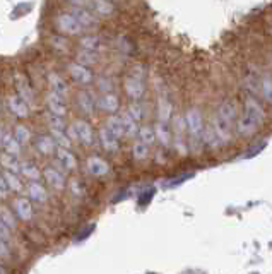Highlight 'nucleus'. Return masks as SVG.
Here are the masks:
<instances>
[{"label":"nucleus","instance_id":"f257e3e1","mask_svg":"<svg viewBox=\"0 0 272 274\" xmlns=\"http://www.w3.org/2000/svg\"><path fill=\"white\" fill-rule=\"evenodd\" d=\"M185 123H186V132H188L190 146L193 151H199L202 144V136H204V118L199 108H188L185 113Z\"/></svg>","mask_w":272,"mask_h":274},{"label":"nucleus","instance_id":"f03ea898","mask_svg":"<svg viewBox=\"0 0 272 274\" xmlns=\"http://www.w3.org/2000/svg\"><path fill=\"white\" fill-rule=\"evenodd\" d=\"M69 137L76 139V141L83 142L86 146L92 144V139H94V134H92V129L88 122L84 120H76L69 127Z\"/></svg>","mask_w":272,"mask_h":274},{"label":"nucleus","instance_id":"7ed1b4c3","mask_svg":"<svg viewBox=\"0 0 272 274\" xmlns=\"http://www.w3.org/2000/svg\"><path fill=\"white\" fill-rule=\"evenodd\" d=\"M57 26H58V31H62V34H71V36L79 34L81 31L84 29L83 26H81V22L77 21L71 12H65V14L58 15Z\"/></svg>","mask_w":272,"mask_h":274},{"label":"nucleus","instance_id":"20e7f679","mask_svg":"<svg viewBox=\"0 0 272 274\" xmlns=\"http://www.w3.org/2000/svg\"><path fill=\"white\" fill-rule=\"evenodd\" d=\"M216 115L223 118V120H226L228 123H231V125H235L238 122V106H236V103L233 99H224L217 108Z\"/></svg>","mask_w":272,"mask_h":274},{"label":"nucleus","instance_id":"39448f33","mask_svg":"<svg viewBox=\"0 0 272 274\" xmlns=\"http://www.w3.org/2000/svg\"><path fill=\"white\" fill-rule=\"evenodd\" d=\"M243 113L248 115L250 118H254V120L257 122L259 125H262L264 120H266V111H264L262 105H260V103L255 98H252V96H248V98L245 99Z\"/></svg>","mask_w":272,"mask_h":274},{"label":"nucleus","instance_id":"423d86ee","mask_svg":"<svg viewBox=\"0 0 272 274\" xmlns=\"http://www.w3.org/2000/svg\"><path fill=\"white\" fill-rule=\"evenodd\" d=\"M46 105H48V111L50 113H55L58 117H65L67 113V103H65V98L58 96L57 92L50 91L46 94Z\"/></svg>","mask_w":272,"mask_h":274},{"label":"nucleus","instance_id":"0eeeda50","mask_svg":"<svg viewBox=\"0 0 272 274\" xmlns=\"http://www.w3.org/2000/svg\"><path fill=\"white\" fill-rule=\"evenodd\" d=\"M123 90H125L127 96H129L130 99L142 98V94H144L142 79H137V77H134V76L125 77V81H123Z\"/></svg>","mask_w":272,"mask_h":274},{"label":"nucleus","instance_id":"6e6552de","mask_svg":"<svg viewBox=\"0 0 272 274\" xmlns=\"http://www.w3.org/2000/svg\"><path fill=\"white\" fill-rule=\"evenodd\" d=\"M185 132H186V123H185V117L181 115H177L175 117V146H177L178 153L185 154L186 148H185Z\"/></svg>","mask_w":272,"mask_h":274},{"label":"nucleus","instance_id":"1a4fd4ad","mask_svg":"<svg viewBox=\"0 0 272 274\" xmlns=\"http://www.w3.org/2000/svg\"><path fill=\"white\" fill-rule=\"evenodd\" d=\"M7 105H9V110L12 111L15 117L26 118L29 115V105L19 94H10L7 98Z\"/></svg>","mask_w":272,"mask_h":274},{"label":"nucleus","instance_id":"9d476101","mask_svg":"<svg viewBox=\"0 0 272 274\" xmlns=\"http://www.w3.org/2000/svg\"><path fill=\"white\" fill-rule=\"evenodd\" d=\"M71 14L81 22V26H83L84 29H86V28H94V26L98 24V17H94V14L89 12L86 7H72Z\"/></svg>","mask_w":272,"mask_h":274},{"label":"nucleus","instance_id":"9b49d317","mask_svg":"<svg viewBox=\"0 0 272 274\" xmlns=\"http://www.w3.org/2000/svg\"><path fill=\"white\" fill-rule=\"evenodd\" d=\"M259 123L254 120V118H250L248 115H242V117H238V122H236V130H238L240 136L243 137H250L254 136L255 132L259 130Z\"/></svg>","mask_w":272,"mask_h":274},{"label":"nucleus","instance_id":"f8f14e48","mask_svg":"<svg viewBox=\"0 0 272 274\" xmlns=\"http://www.w3.org/2000/svg\"><path fill=\"white\" fill-rule=\"evenodd\" d=\"M69 72H71V76L81 84H89L92 81L91 71H89L86 65H81V64H77V62L69 65Z\"/></svg>","mask_w":272,"mask_h":274},{"label":"nucleus","instance_id":"ddd939ff","mask_svg":"<svg viewBox=\"0 0 272 274\" xmlns=\"http://www.w3.org/2000/svg\"><path fill=\"white\" fill-rule=\"evenodd\" d=\"M88 172L91 173L92 177H104L108 172H110V167L104 160H101L98 156H91L86 163Z\"/></svg>","mask_w":272,"mask_h":274},{"label":"nucleus","instance_id":"4468645a","mask_svg":"<svg viewBox=\"0 0 272 274\" xmlns=\"http://www.w3.org/2000/svg\"><path fill=\"white\" fill-rule=\"evenodd\" d=\"M43 175H45L46 182L52 185L53 188H57V190L64 188V185H65V177H64V173H62L60 170H57V168H53V167H48V168H45Z\"/></svg>","mask_w":272,"mask_h":274},{"label":"nucleus","instance_id":"2eb2a0df","mask_svg":"<svg viewBox=\"0 0 272 274\" xmlns=\"http://www.w3.org/2000/svg\"><path fill=\"white\" fill-rule=\"evenodd\" d=\"M99 141H101V146H103L106 151L113 153L118 149V137H116L108 127H103V129L99 130Z\"/></svg>","mask_w":272,"mask_h":274},{"label":"nucleus","instance_id":"dca6fc26","mask_svg":"<svg viewBox=\"0 0 272 274\" xmlns=\"http://www.w3.org/2000/svg\"><path fill=\"white\" fill-rule=\"evenodd\" d=\"M96 105H98L103 111L115 113V111L118 110L120 103H118V98H116L115 94H111V92H103V94L98 98V101H96Z\"/></svg>","mask_w":272,"mask_h":274},{"label":"nucleus","instance_id":"f3484780","mask_svg":"<svg viewBox=\"0 0 272 274\" xmlns=\"http://www.w3.org/2000/svg\"><path fill=\"white\" fill-rule=\"evenodd\" d=\"M48 83H50V90H52L53 92H57L58 96L65 98V96L69 94L67 83H65V81L62 79V77L58 74H55V72H50V74H48Z\"/></svg>","mask_w":272,"mask_h":274},{"label":"nucleus","instance_id":"a211bd4d","mask_svg":"<svg viewBox=\"0 0 272 274\" xmlns=\"http://www.w3.org/2000/svg\"><path fill=\"white\" fill-rule=\"evenodd\" d=\"M14 211H15V214H17L21 219H24V221H28V219H31V216H33L31 202L24 197H19L14 200Z\"/></svg>","mask_w":272,"mask_h":274},{"label":"nucleus","instance_id":"6ab92c4d","mask_svg":"<svg viewBox=\"0 0 272 274\" xmlns=\"http://www.w3.org/2000/svg\"><path fill=\"white\" fill-rule=\"evenodd\" d=\"M15 81H17V84H15V88H17V94L21 96L28 105H31V103L34 101V94H33L31 86L28 84V81L22 79V76H15Z\"/></svg>","mask_w":272,"mask_h":274},{"label":"nucleus","instance_id":"aec40b11","mask_svg":"<svg viewBox=\"0 0 272 274\" xmlns=\"http://www.w3.org/2000/svg\"><path fill=\"white\" fill-rule=\"evenodd\" d=\"M36 149L41 154H53L58 149L57 142L50 136H40L36 139Z\"/></svg>","mask_w":272,"mask_h":274},{"label":"nucleus","instance_id":"412c9836","mask_svg":"<svg viewBox=\"0 0 272 274\" xmlns=\"http://www.w3.org/2000/svg\"><path fill=\"white\" fill-rule=\"evenodd\" d=\"M170 117H172V103L166 96H159L158 99V122L168 123Z\"/></svg>","mask_w":272,"mask_h":274},{"label":"nucleus","instance_id":"4be33fe9","mask_svg":"<svg viewBox=\"0 0 272 274\" xmlns=\"http://www.w3.org/2000/svg\"><path fill=\"white\" fill-rule=\"evenodd\" d=\"M57 158H58V163L62 165L65 170H74L77 165L76 158H74V154L69 151V149L65 148H58L57 149Z\"/></svg>","mask_w":272,"mask_h":274},{"label":"nucleus","instance_id":"5701e85b","mask_svg":"<svg viewBox=\"0 0 272 274\" xmlns=\"http://www.w3.org/2000/svg\"><path fill=\"white\" fill-rule=\"evenodd\" d=\"M77 103H79V108L84 111L86 115H92V111H94V99H92L91 92L88 91H81L79 96H77Z\"/></svg>","mask_w":272,"mask_h":274},{"label":"nucleus","instance_id":"b1692460","mask_svg":"<svg viewBox=\"0 0 272 274\" xmlns=\"http://www.w3.org/2000/svg\"><path fill=\"white\" fill-rule=\"evenodd\" d=\"M154 130H156V137H158L159 144L165 146V148H168L170 142H172V132H170L168 123H165V122H158V123H156V127H154Z\"/></svg>","mask_w":272,"mask_h":274},{"label":"nucleus","instance_id":"393cba45","mask_svg":"<svg viewBox=\"0 0 272 274\" xmlns=\"http://www.w3.org/2000/svg\"><path fill=\"white\" fill-rule=\"evenodd\" d=\"M28 194H29V197L33 200H36V202H45L46 200V190L38 180H34V182H31L28 185Z\"/></svg>","mask_w":272,"mask_h":274},{"label":"nucleus","instance_id":"a878e982","mask_svg":"<svg viewBox=\"0 0 272 274\" xmlns=\"http://www.w3.org/2000/svg\"><path fill=\"white\" fill-rule=\"evenodd\" d=\"M0 165H2L7 172H14V173L21 172V163H19L17 156H14V154L3 153L2 156H0Z\"/></svg>","mask_w":272,"mask_h":274},{"label":"nucleus","instance_id":"bb28decb","mask_svg":"<svg viewBox=\"0 0 272 274\" xmlns=\"http://www.w3.org/2000/svg\"><path fill=\"white\" fill-rule=\"evenodd\" d=\"M0 142H2L5 153L14 154V156H19V153H21V144H19V141L12 136V134H5Z\"/></svg>","mask_w":272,"mask_h":274},{"label":"nucleus","instance_id":"cd10ccee","mask_svg":"<svg viewBox=\"0 0 272 274\" xmlns=\"http://www.w3.org/2000/svg\"><path fill=\"white\" fill-rule=\"evenodd\" d=\"M202 142H204L205 146H209V148H212V149H216V148H219L223 142L219 141V137H217V134H216V130L212 129V125H207L204 129V136H202Z\"/></svg>","mask_w":272,"mask_h":274},{"label":"nucleus","instance_id":"c85d7f7f","mask_svg":"<svg viewBox=\"0 0 272 274\" xmlns=\"http://www.w3.org/2000/svg\"><path fill=\"white\" fill-rule=\"evenodd\" d=\"M91 9L99 15H110L113 12V3L110 0H91Z\"/></svg>","mask_w":272,"mask_h":274},{"label":"nucleus","instance_id":"c756f323","mask_svg":"<svg viewBox=\"0 0 272 274\" xmlns=\"http://www.w3.org/2000/svg\"><path fill=\"white\" fill-rule=\"evenodd\" d=\"M139 141H142L144 144H147V146H153L154 142L158 141L154 127H151V125L141 127V129H139Z\"/></svg>","mask_w":272,"mask_h":274},{"label":"nucleus","instance_id":"7c9ffc66","mask_svg":"<svg viewBox=\"0 0 272 274\" xmlns=\"http://www.w3.org/2000/svg\"><path fill=\"white\" fill-rule=\"evenodd\" d=\"M106 127L115 134L116 137H123L125 136V129H123V122H122V117H116V115H111L110 118L106 120Z\"/></svg>","mask_w":272,"mask_h":274},{"label":"nucleus","instance_id":"2f4dec72","mask_svg":"<svg viewBox=\"0 0 272 274\" xmlns=\"http://www.w3.org/2000/svg\"><path fill=\"white\" fill-rule=\"evenodd\" d=\"M260 92H262L264 99L272 105V76L264 74L260 79Z\"/></svg>","mask_w":272,"mask_h":274},{"label":"nucleus","instance_id":"473e14b6","mask_svg":"<svg viewBox=\"0 0 272 274\" xmlns=\"http://www.w3.org/2000/svg\"><path fill=\"white\" fill-rule=\"evenodd\" d=\"M122 122H123V129H125L127 137H134L135 134H139V127H137L139 122H135L127 111L122 115Z\"/></svg>","mask_w":272,"mask_h":274},{"label":"nucleus","instance_id":"72a5a7b5","mask_svg":"<svg viewBox=\"0 0 272 274\" xmlns=\"http://www.w3.org/2000/svg\"><path fill=\"white\" fill-rule=\"evenodd\" d=\"M81 48L83 50H89V52H98L101 48V41L98 36H94V34H91V36H84L81 38Z\"/></svg>","mask_w":272,"mask_h":274},{"label":"nucleus","instance_id":"f704fd0d","mask_svg":"<svg viewBox=\"0 0 272 274\" xmlns=\"http://www.w3.org/2000/svg\"><path fill=\"white\" fill-rule=\"evenodd\" d=\"M96 60H98V55H96V52H89V50H83L81 48V52L77 53V64L81 65H92L96 64Z\"/></svg>","mask_w":272,"mask_h":274},{"label":"nucleus","instance_id":"c9c22d12","mask_svg":"<svg viewBox=\"0 0 272 274\" xmlns=\"http://www.w3.org/2000/svg\"><path fill=\"white\" fill-rule=\"evenodd\" d=\"M132 154H134V158L137 161L146 160V158L149 156V146L144 144L142 141H137L134 146H132Z\"/></svg>","mask_w":272,"mask_h":274},{"label":"nucleus","instance_id":"e433bc0d","mask_svg":"<svg viewBox=\"0 0 272 274\" xmlns=\"http://www.w3.org/2000/svg\"><path fill=\"white\" fill-rule=\"evenodd\" d=\"M19 173H22V177H26V179H29L31 182H34V180H38L40 179V170H38L34 165H31V163H21V172Z\"/></svg>","mask_w":272,"mask_h":274},{"label":"nucleus","instance_id":"4c0bfd02","mask_svg":"<svg viewBox=\"0 0 272 274\" xmlns=\"http://www.w3.org/2000/svg\"><path fill=\"white\" fill-rule=\"evenodd\" d=\"M3 179H5V182L7 185H9V188L12 192H19V190H22V183H21V180H19V177L15 175L14 172H3Z\"/></svg>","mask_w":272,"mask_h":274},{"label":"nucleus","instance_id":"58836bf2","mask_svg":"<svg viewBox=\"0 0 272 274\" xmlns=\"http://www.w3.org/2000/svg\"><path fill=\"white\" fill-rule=\"evenodd\" d=\"M52 137L53 141L57 142L58 148H65V149L71 148V137L65 134V130H52Z\"/></svg>","mask_w":272,"mask_h":274},{"label":"nucleus","instance_id":"ea45409f","mask_svg":"<svg viewBox=\"0 0 272 274\" xmlns=\"http://www.w3.org/2000/svg\"><path fill=\"white\" fill-rule=\"evenodd\" d=\"M46 122H48L52 130H65V120L64 117H58L55 113H46Z\"/></svg>","mask_w":272,"mask_h":274},{"label":"nucleus","instance_id":"a19ab883","mask_svg":"<svg viewBox=\"0 0 272 274\" xmlns=\"http://www.w3.org/2000/svg\"><path fill=\"white\" fill-rule=\"evenodd\" d=\"M0 219H2V221L5 223V225L9 226L10 230H14V228H15V218H14L12 211H10L9 207L0 206Z\"/></svg>","mask_w":272,"mask_h":274},{"label":"nucleus","instance_id":"79ce46f5","mask_svg":"<svg viewBox=\"0 0 272 274\" xmlns=\"http://www.w3.org/2000/svg\"><path fill=\"white\" fill-rule=\"evenodd\" d=\"M14 137L19 141V144H26V142H29V130L24 125H17L14 130Z\"/></svg>","mask_w":272,"mask_h":274},{"label":"nucleus","instance_id":"37998d69","mask_svg":"<svg viewBox=\"0 0 272 274\" xmlns=\"http://www.w3.org/2000/svg\"><path fill=\"white\" fill-rule=\"evenodd\" d=\"M127 113H129L135 122H141L142 120V106L139 105L137 101L130 103L129 108H127Z\"/></svg>","mask_w":272,"mask_h":274},{"label":"nucleus","instance_id":"c03bdc74","mask_svg":"<svg viewBox=\"0 0 272 274\" xmlns=\"http://www.w3.org/2000/svg\"><path fill=\"white\" fill-rule=\"evenodd\" d=\"M50 45H52L55 50H60V52H65V50H67V40H65V38H62V36L50 38Z\"/></svg>","mask_w":272,"mask_h":274},{"label":"nucleus","instance_id":"a18cd8bd","mask_svg":"<svg viewBox=\"0 0 272 274\" xmlns=\"http://www.w3.org/2000/svg\"><path fill=\"white\" fill-rule=\"evenodd\" d=\"M154 197V188H147V190H144L139 194V204H149L151 200Z\"/></svg>","mask_w":272,"mask_h":274},{"label":"nucleus","instance_id":"49530a36","mask_svg":"<svg viewBox=\"0 0 272 274\" xmlns=\"http://www.w3.org/2000/svg\"><path fill=\"white\" fill-rule=\"evenodd\" d=\"M10 188L9 185H7L5 179H3V175H0V199H5L7 195H9Z\"/></svg>","mask_w":272,"mask_h":274},{"label":"nucleus","instance_id":"de8ad7c7","mask_svg":"<svg viewBox=\"0 0 272 274\" xmlns=\"http://www.w3.org/2000/svg\"><path fill=\"white\" fill-rule=\"evenodd\" d=\"M0 238H2V240H5V242L10 238V228L2 221V219H0Z\"/></svg>","mask_w":272,"mask_h":274},{"label":"nucleus","instance_id":"09e8293b","mask_svg":"<svg viewBox=\"0 0 272 274\" xmlns=\"http://www.w3.org/2000/svg\"><path fill=\"white\" fill-rule=\"evenodd\" d=\"M190 173L188 175H183V177H177V179H173V180H170V182H165V187H177L178 183H183L186 179H190Z\"/></svg>","mask_w":272,"mask_h":274},{"label":"nucleus","instance_id":"8fccbe9b","mask_svg":"<svg viewBox=\"0 0 272 274\" xmlns=\"http://www.w3.org/2000/svg\"><path fill=\"white\" fill-rule=\"evenodd\" d=\"M0 257H2V259L9 257V247H7L5 240H2V238H0Z\"/></svg>","mask_w":272,"mask_h":274},{"label":"nucleus","instance_id":"3c124183","mask_svg":"<svg viewBox=\"0 0 272 274\" xmlns=\"http://www.w3.org/2000/svg\"><path fill=\"white\" fill-rule=\"evenodd\" d=\"M98 84H99V90L103 91V92H110V90H111V83H110V81L101 79Z\"/></svg>","mask_w":272,"mask_h":274},{"label":"nucleus","instance_id":"603ef678","mask_svg":"<svg viewBox=\"0 0 272 274\" xmlns=\"http://www.w3.org/2000/svg\"><path fill=\"white\" fill-rule=\"evenodd\" d=\"M71 3H74V7H86L91 5V0H69Z\"/></svg>","mask_w":272,"mask_h":274},{"label":"nucleus","instance_id":"864d4df0","mask_svg":"<svg viewBox=\"0 0 272 274\" xmlns=\"http://www.w3.org/2000/svg\"><path fill=\"white\" fill-rule=\"evenodd\" d=\"M264 146H266V144H264V142H262V144H255V148H254V149H250V151L247 153V158H250V156H254V154H257V153L260 151V149L264 148Z\"/></svg>","mask_w":272,"mask_h":274},{"label":"nucleus","instance_id":"5fc2aeb1","mask_svg":"<svg viewBox=\"0 0 272 274\" xmlns=\"http://www.w3.org/2000/svg\"><path fill=\"white\" fill-rule=\"evenodd\" d=\"M3 136H5V134L2 132V127H0V141H2V139H3Z\"/></svg>","mask_w":272,"mask_h":274},{"label":"nucleus","instance_id":"6e6d98bb","mask_svg":"<svg viewBox=\"0 0 272 274\" xmlns=\"http://www.w3.org/2000/svg\"><path fill=\"white\" fill-rule=\"evenodd\" d=\"M0 274H7V273H5V271H3V269H2V268H0Z\"/></svg>","mask_w":272,"mask_h":274},{"label":"nucleus","instance_id":"4d7b16f0","mask_svg":"<svg viewBox=\"0 0 272 274\" xmlns=\"http://www.w3.org/2000/svg\"><path fill=\"white\" fill-rule=\"evenodd\" d=\"M271 247H272V244H271Z\"/></svg>","mask_w":272,"mask_h":274}]
</instances>
